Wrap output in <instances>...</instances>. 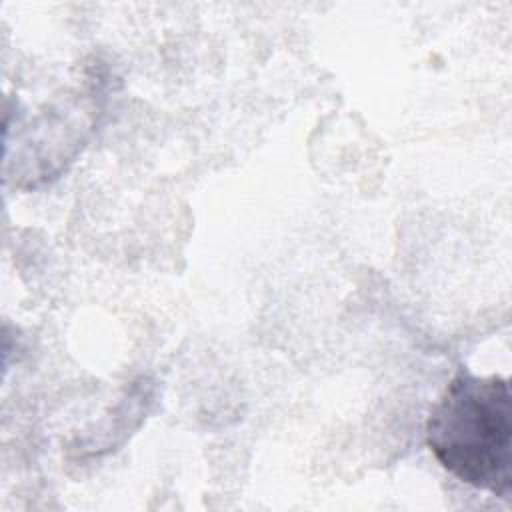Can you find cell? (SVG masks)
<instances>
[{"label": "cell", "mask_w": 512, "mask_h": 512, "mask_svg": "<svg viewBox=\"0 0 512 512\" xmlns=\"http://www.w3.org/2000/svg\"><path fill=\"white\" fill-rule=\"evenodd\" d=\"M426 446L464 484L510 500V380L498 374L476 376L462 366L428 416Z\"/></svg>", "instance_id": "obj_1"}]
</instances>
